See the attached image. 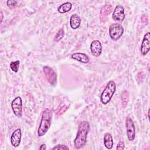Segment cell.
Wrapping results in <instances>:
<instances>
[{
  "mask_svg": "<svg viewBox=\"0 0 150 150\" xmlns=\"http://www.w3.org/2000/svg\"><path fill=\"white\" fill-rule=\"evenodd\" d=\"M89 130L90 124L88 121H83L80 123L77 133L74 141V145L76 149H80L85 146Z\"/></svg>",
  "mask_w": 150,
  "mask_h": 150,
  "instance_id": "1",
  "label": "cell"
},
{
  "mask_svg": "<svg viewBox=\"0 0 150 150\" xmlns=\"http://www.w3.org/2000/svg\"><path fill=\"white\" fill-rule=\"evenodd\" d=\"M52 115L53 112L50 109L45 108L43 111L41 121L38 130V135L39 137L43 136L49 129L52 123Z\"/></svg>",
  "mask_w": 150,
  "mask_h": 150,
  "instance_id": "2",
  "label": "cell"
},
{
  "mask_svg": "<svg viewBox=\"0 0 150 150\" xmlns=\"http://www.w3.org/2000/svg\"><path fill=\"white\" fill-rule=\"evenodd\" d=\"M116 90V85L114 81L110 80L107 83L106 87L103 91L100 100L101 102L103 104H107L110 102L111 99L112 98L114 94L115 93Z\"/></svg>",
  "mask_w": 150,
  "mask_h": 150,
  "instance_id": "3",
  "label": "cell"
},
{
  "mask_svg": "<svg viewBox=\"0 0 150 150\" xmlns=\"http://www.w3.org/2000/svg\"><path fill=\"white\" fill-rule=\"evenodd\" d=\"M124 33V28L121 24L112 23L109 28V35L111 39L117 40L119 39Z\"/></svg>",
  "mask_w": 150,
  "mask_h": 150,
  "instance_id": "4",
  "label": "cell"
},
{
  "mask_svg": "<svg viewBox=\"0 0 150 150\" xmlns=\"http://www.w3.org/2000/svg\"><path fill=\"white\" fill-rule=\"evenodd\" d=\"M11 108L14 114L18 118L22 115V98L18 96L15 97L11 103Z\"/></svg>",
  "mask_w": 150,
  "mask_h": 150,
  "instance_id": "5",
  "label": "cell"
},
{
  "mask_svg": "<svg viewBox=\"0 0 150 150\" xmlns=\"http://www.w3.org/2000/svg\"><path fill=\"white\" fill-rule=\"evenodd\" d=\"M125 127L128 139L132 141L135 139V128L132 120L129 117H127L126 118Z\"/></svg>",
  "mask_w": 150,
  "mask_h": 150,
  "instance_id": "6",
  "label": "cell"
},
{
  "mask_svg": "<svg viewBox=\"0 0 150 150\" xmlns=\"http://www.w3.org/2000/svg\"><path fill=\"white\" fill-rule=\"evenodd\" d=\"M43 71L47 81L52 86H55L57 82V74L50 67L46 66L43 67Z\"/></svg>",
  "mask_w": 150,
  "mask_h": 150,
  "instance_id": "7",
  "label": "cell"
},
{
  "mask_svg": "<svg viewBox=\"0 0 150 150\" xmlns=\"http://www.w3.org/2000/svg\"><path fill=\"white\" fill-rule=\"evenodd\" d=\"M112 18L115 21H122L125 18L124 8L122 5H117L113 11Z\"/></svg>",
  "mask_w": 150,
  "mask_h": 150,
  "instance_id": "8",
  "label": "cell"
},
{
  "mask_svg": "<svg viewBox=\"0 0 150 150\" xmlns=\"http://www.w3.org/2000/svg\"><path fill=\"white\" fill-rule=\"evenodd\" d=\"M150 49V32H148L144 36L141 46V53L145 56Z\"/></svg>",
  "mask_w": 150,
  "mask_h": 150,
  "instance_id": "9",
  "label": "cell"
},
{
  "mask_svg": "<svg viewBox=\"0 0 150 150\" xmlns=\"http://www.w3.org/2000/svg\"><path fill=\"white\" fill-rule=\"evenodd\" d=\"M90 50L94 56H100L102 52V45L101 42L98 40L93 41L90 45Z\"/></svg>",
  "mask_w": 150,
  "mask_h": 150,
  "instance_id": "10",
  "label": "cell"
},
{
  "mask_svg": "<svg viewBox=\"0 0 150 150\" xmlns=\"http://www.w3.org/2000/svg\"><path fill=\"white\" fill-rule=\"evenodd\" d=\"M21 141V130L20 128L15 129L11 137V142L13 146L18 147Z\"/></svg>",
  "mask_w": 150,
  "mask_h": 150,
  "instance_id": "11",
  "label": "cell"
},
{
  "mask_svg": "<svg viewBox=\"0 0 150 150\" xmlns=\"http://www.w3.org/2000/svg\"><path fill=\"white\" fill-rule=\"evenodd\" d=\"M71 57L74 60L83 63H87L90 61L89 57L86 54L83 53H74L71 54Z\"/></svg>",
  "mask_w": 150,
  "mask_h": 150,
  "instance_id": "12",
  "label": "cell"
},
{
  "mask_svg": "<svg viewBox=\"0 0 150 150\" xmlns=\"http://www.w3.org/2000/svg\"><path fill=\"white\" fill-rule=\"evenodd\" d=\"M81 23V19L77 14H73L71 16L70 19V25L73 29H77Z\"/></svg>",
  "mask_w": 150,
  "mask_h": 150,
  "instance_id": "13",
  "label": "cell"
},
{
  "mask_svg": "<svg viewBox=\"0 0 150 150\" xmlns=\"http://www.w3.org/2000/svg\"><path fill=\"white\" fill-rule=\"evenodd\" d=\"M104 144L106 148L110 149L113 146V139L110 133L107 132L104 136Z\"/></svg>",
  "mask_w": 150,
  "mask_h": 150,
  "instance_id": "14",
  "label": "cell"
},
{
  "mask_svg": "<svg viewBox=\"0 0 150 150\" xmlns=\"http://www.w3.org/2000/svg\"><path fill=\"white\" fill-rule=\"evenodd\" d=\"M71 7H72V4L69 2H67L60 5L57 10L59 13H64L70 11L71 9Z\"/></svg>",
  "mask_w": 150,
  "mask_h": 150,
  "instance_id": "15",
  "label": "cell"
},
{
  "mask_svg": "<svg viewBox=\"0 0 150 150\" xmlns=\"http://www.w3.org/2000/svg\"><path fill=\"white\" fill-rule=\"evenodd\" d=\"M111 5H105L104 7L102 8V9L101 11V13H100V16H101L102 15H103V17L101 19V20L102 21L103 18H105L107 17V16H108L109 15V13L111 12Z\"/></svg>",
  "mask_w": 150,
  "mask_h": 150,
  "instance_id": "16",
  "label": "cell"
},
{
  "mask_svg": "<svg viewBox=\"0 0 150 150\" xmlns=\"http://www.w3.org/2000/svg\"><path fill=\"white\" fill-rule=\"evenodd\" d=\"M129 100V94L128 92L126 90L124 91L121 95V104L122 107L125 108L128 104Z\"/></svg>",
  "mask_w": 150,
  "mask_h": 150,
  "instance_id": "17",
  "label": "cell"
},
{
  "mask_svg": "<svg viewBox=\"0 0 150 150\" xmlns=\"http://www.w3.org/2000/svg\"><path fill=\"white\" fill-rule=\"evenodd\" d=\"M19 64H20V61L19 60H16L15 62H12L10 63V68L11 69L15 72L17 73L18 71V69L19 67Z\"/></svg>",
  "mask_w": 150,
  "mask_h": 150,
  "instance_id": "18",
  "label": "cell"
},
{
  "mask_svg": "<svg viewBox=\"0 0 150 150\" xmlns=\"http://www.w3.org/2000/svg\"><path fill=\"white\" fill-rule=\"evenodd\" d=\"M64 32L63 29H60L59 30V31L57 32V33L56 34L55 36H54V40L56 42H59L60 41L64 36Z\"/></svg>",
  "mask_w": 150,
  "mask_h": 150,
  "instance_id": "19",
  "label": "cell"
},
{
  "mask_svg": "<svg viewBox=\"0 0 150 150\" xmlns=\"http://www.w3.org/2000/svg\"><path fill=\"white\" fill-rule=\"evenodd\" d=\"M52 149L55 150V149H63V150H69V148L65 145H62V144H59L56 146H55L54 147H53L52 148Z\"/></svg>",
  "mask_w": 150,
  "mask_h": 150,
  "instance_id": "20",
  "label": "cell"
},
{
  "mask_svg": "<svg viewBox=\"0 0 150 150\" xmlns=\"http://www.w3.org/2000/svg\"><path fill=\"white\" fill-rule=\"evenodd\" d=\"M17 2L15 0H8L6 1V5L9 7H13L16 5Z\"/></svg>",
  "mask_w": 150,
  "mask_h": 150,
  "instance_id": "21",
  "label": "cell"
},
{
  "mask_svg": "<svg viewBox=\"0 0 150 150\" xmlns=\"http://www.w3.org/2000/svg\"><path fill=\"white\" fill-rule=\"evenodd\" d=\"M124 148H125L124 142L122 141H120L118 142V145H117V146L116 147V149L117 150H121V149H124Z\"/></svg>",
  "mask_w": 150,
  "mask_h": 150,
  "instance_id": "22",
  "label": "cell"
},
{
  "mask_svg": "<svg viewBox=\"0 0 150 150\" xmlns=\"http://www.w3.org/2000/svg\"><path fill=\"white\" fill-rule=\"evenodd\" d=\"M67 109V106H66V105H63V107H61V108H60V109H59V111H58V112H57V115H62V114H63V113L64 112V111H65Z\"/></svg>",
  "mask_w": 150,
  "mask_h": 150,
  "instance_id": "23",
  "label": "cell"
},
{
  "mask_svg": "<svg viewBox=\"0 0 150 150\" xmlns=\"http://www.w3.org/2000/svg\"><path fill=\"white\" fill-rule=\"evenodd\" d=\"M46 144H42V145H40V148H39V149L40 150H42V149H46Z\"/></svg>",
  "mask_w": 150,
  "mask_h": 150,
  "instance_id": "24",
  "label": "cell"
},
{
  "mask_svg": "<svg viewBox=\"0 0 150 150\" xmlns=\"http://www.w3.org/2000/svg\"><path fill=\"white\" fill-rule=\"evenodd\" d=\"M0 15H1V23H2V20H3V18H4V15H3V13H2V11H1V14H0Z\"/></svg>",
  "mask_w": 150,
  "mask_h": 150,
  "instance_id": "25",
  "label": "cell"
},
{
  "mask_svg": "<svg viewBox=\"0 0 150 150\" xmlns=\"http://www.w3.org/2000/svg\"><path fill=\"white\" fill-rule=\"evenodd\" d=\"M148 118H149V110H148Z\"/></svg>",
  "mask_w": 150,
  "mask_h": 150,
  "instance_id": "26",
  "label": "cell"
}]
</instances>
